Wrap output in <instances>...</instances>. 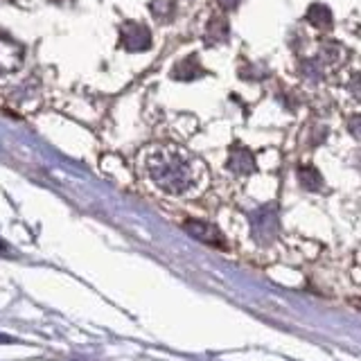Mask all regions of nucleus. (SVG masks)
Here are the masks:
<instances>
[{
	"label": "nucleus",
	"instance_id": "nucleus-1",
	"mask_svg": "<svg viewBox=\"0 0 361 361\" xmlns=\"http://www.w3.org/2000/svg\"><path fill=\"white\" fill-rule=\"evenodd\" d=\"M142 167L152 183L167 195L183 197L201 188L206 169L176 145H156L142 154Z\"/></svg>",
	"mask_w": 361,
	"mask_h": 361
},
{
	"label": "nucleus",
	"instance_id": "nucleus-2",
	"mask_svg": "<svg viewBox=\"0 0 361 361\" xmlns=\"http://www.w3.org/2000/svg\"><path fill=\"white\" fill-rule=\"evenodd\" d=\"M183 228L195 237V240L203 242V244H210L214 248H226V242H224V235L214 228L212 224L208 221H199V219H188L183 224Z\"/></svg>",
	"mask_w": 361,
	"mask_h": 361
},
{
	"label": "nucleus",
	"instance_id": "nucleus-3",
	"mask_svg": "<svg viewBox=\"0 0 361 361\" xmlns=\"http://www.w3.org/2000/svg\"><path fill=\"white\" fill-rule=\"evenodd\" d=\"M23 61V50L11 41H0V75L16 71Z\"/></svg>",
	"mask_w": 361,
	"mask_h": 361
}]
</instances>
